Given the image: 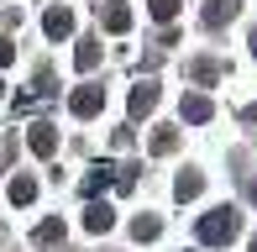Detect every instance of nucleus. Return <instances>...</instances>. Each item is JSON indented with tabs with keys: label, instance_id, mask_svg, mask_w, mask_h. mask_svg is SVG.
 <instances>
[{
	"label": "nucleus",
	"instance_id": "obj_1",
	"mask_svg": "<svg viewBox=\"0 0 257 252\" xmlns=\"http://www.w3.org/2000/svg\"><path fill=\"white\" fill-rule=\"evenodd\" d=\"M194 236H200L205 247H231L241 236V210H236V205H215L210 215H200Z\"/></svg>",
	"mask_w": 257,
	"mask_h": 252
},
{
	"label": "nucleus",
	"instance_id": "obj_2",
	"mask_svg": "<svg viewBox=\"0 0 257 252\" xmlns=\"http://www.w3.org/2000/svg\"><path fill=\"white\" fill-rule=\"evenodd\" d=\"M68 110H74L79 121H89V116H100V110H105V89H100V84H79L74 95H68Z\"/></svg>",
	"mask_w": 257,
	"mask_h": 252
},
{
	"label": "nucleus",
	"instance_id": "obj_3",
	"mask_svg": "<svg viewBox=\"0 0 257 252\" xmlns=\"http://www.w3.org/2000/svg\"><path fill=\"white\" fill-rule=\"evenodd\" d=\"M110 184H121V168H110V163H95L84 174V184H79V194H84V200H95L100 189H110Z\"/></svg>",
	"mask_w": 257,
	"mask_h": 252
},
{
	"label": "nucleus",
	"instance_id": "obj_4",
	"mask_svg": "<svg viewBox=\"0 0 257 252\" xmlns=\"http://www.w3.org/2000/svg\"><path fill=\"white\" fill-rule=\"evenodd\" d=\"M27 147H32L37 158H53V153H58V126H53V121H37V126L27 132Z\"/></svg>",
	"mask_w": 257,
	"mask_h": 252
},
{
	"label": "nucleus",
	"instance_id": "obj_5",
	"mask_svg": "<svg viewBox=\"0 0 257 252\" xmlns=\"http://www.w3.org/2000/svg\"><path fill=\"white\" fill-rule=\"evenodd\" d=\"M126 105H132V116H153V110H158V84H153V79L132 84V100H126Z\"/></svg>",
	"mask_w": 257,
	"mask_h": 252
},
{
	"label": "nucleus",
	"instance_id": "obj_6",
	"mask_svg": "<svg viewBox=\"0 0 257 252\" xmlns=\"http://www.w3.org/2000/svg\"><path fill=\"white\" fill-rule=\"evenodd\" d=\"M231 16H236V0H210V6L200 11V27H205V32H220Z\"/></svg>",
	"mask_w": 257,
	"mask_h": 252
},
{
	"label": "nucleus",
	"instance_id": "obj_7",
	"mask_svg": "<svg viewBox=\"0 0 257 252\" xmlns=\"http://www.w3.org/2000/svg\"><path fill=\"white\" fill-rule=\"evenodd\" d=\"M115 226V210L105 200H89V210H84V231H95V236H105Z\"/></svg>",
	"mask_w": 257,
	"mask_h": 252
},
{
	"label": "nucleus",
	"instance_id": "obj_8",
	"mask_svg": "<svg viewBox=\"0 0 257 252\" xmlns=\"http://www.w3.org/2000/svg\"><path fill=\"white\" fill-rule=\"evenodd\" d=\"M105 32H110V37H121L126 27H132V6H126V0H105Z\"/></svg>",
	"mask_w": 257,
	"mask_h": 252
},
{
	"label": "nucleus",
	"instance_id": "obj_9",
	"mask_svg": "<svg viewBox=\"0 0 257 252\" xmlns=\"http://www.w3.org/2000/svg\"><path fill=\"white\" fill-rule=\"evenodd\" d=\"M42 32H48V37H68V32H74V11H68V6H48Z\"/></svg>",
	"mask_w": 257,
	"mask_h": 252
},
{
	"label": "nucleus",
	"instance_id": "obj_10",
	"mask_svg": "<svg viewBox=\"0 0 257 252\" xmlns=\"http://www.w3.org/2000/svg\"><path fill=\"white\" fill-rule=\"evenodd\" d=\"M179 116L189 121V126H205L210 116H215V105H210L205 95H184V105H179Z\"/></svg>",
	"mask_w": 257,
	"mask_h": 252
},
{
	"label": "nucleus",
	"instance_id": "obj_11",
	"mask_svg": "<svg viewBox=\"0 0 257 252\" xmlns=\"http://www.w3.org/2000/svg\"><path fill=\"white\" fill-rule=\"evenodd\" d=\"M6 194H11V205H32V200H37V179H32V174H16L6 184Z\"/></svg>",
	"mask_w": 257,
	"mask_h": 252
},
{
	"label": "nucleus",
	"instance_id": "obj_12",
	"mask_svg": "<svg viewBox=\"0 0 257 252\" xmlns=\"http://www.w3.org/2000/svg\"><path fill=\"white\" fill-rule=\"evenodd\" d=\"M200 189H205V179L194 174V168H184V174L173 179V200H194V194H200Z\"/></svg>",
	"mask_w": 257,
	"mask_h": 252
},
{
	"label": "nucleus",
	"instance_id": "obj_13",
	"mask_svg": "<svg viewBox=\"0 0 257 252\" xmlns=\"http://www.w3.org/2000/svg\"><path fill=\"white\" fill-rule=\"evenodd\" d=\"M95 63H100V37H84V42H79V53H74V68H79V74H89Z\"/></svg>",
	"mask_w": 257,
	"mask_h": 252
},
{
	"label": "nucleus",
	"instance_id": "obj_14",
	"mask_svg": "<svg viewBox=\"0 0 257 252\" xmlns=\"http://www.w3.org/2000/svg\"><path fill=\"white\" fill-rule=\"evenodd\" d=\"M220 74H226V68H220L215 58H194V63H189V79H194V84H215Z\"/></svg>",
	"mask_w": 257,
	"mask_h": 252
},
{
	"label": "nucleus",
	"instance_id": "obj_15",
	"mask_svg": "<svg viewBox=\"0 0 257 252\" xmlns=\"http://www.w3.org/2000/svg\"><path fill=\"white\" fill-rule=\"evenodd\" d=\"M32 242H37V247H53V242H63V221H58V215H48V221H42L37 231H32Z\"/></svg>",
	"mask_w": 257,
	"mask_h": 252
},
{
	"label": "nucleus",
	"instance_id": "obj_16",
	"mask_svg": "<svg viewBox=\"0 0 257 252\" xmlns=\"http://www.w3.org/2000/svg\"><path fill=\"white\" fill-rule=\"evenodd\" d=\"M158 231H163L158 215H137V221H132V236H137V242H158Z\"/></svg>",
	"mask_w": 257,
	"mask_h": 252
},
{
	"label": "nucleus",
	"instance_id": "obj_17",
	"mask_svg": "<svg viewBox=\"0 0 257 252\" xmlns=\"http://www.w3.org/2000/svg\"><path fill=\"white\" fill-rule=\"evenodd\" d=\"M173 147H179V132H173V126H158V132H153V153H158V158H168Z\"/></svg>",
	"mask_w": 257,
	"mask_h": 252
},
{
	"label": "nucleus",
	"instance_id": "obj_18",
	"mask_svg": "<svg viewBox=\"0 0 257 252\" xmlns=\"http://www.w3.org/2000/svg\"><path fill=\"white\" fill-rule=\"evenodd\" d=\"M147 11H153L158 21H173L179 16V0H147Z\"/></svg>",
	"mask_w": 257,
	"mask_h": 252
},
{
	"label": "nucleus",
	"instance_id": "obj_19",
	"mask_svg": "<svg viewBox=\"0 0 257 252\" xmlns=\"http://www.w3.org/2000/svg\"><path fill=\"white\" fill-rule=\"evenodd\" d=\"M11 58H16V42H11V37H0V68H6Z\"/></svg>",
	"mask_w": 257,
	"mask_h": 252
},
{
	"label": "nucleus",
	"instance_id": "obj_20",
	"mask_svg": "<svg viewBox=\"0 0 257 252\" xmlns=\"http://www.w3.org/2000/svg\"><path fill=\"white\" fill-rule=\"evenodd\" d=\"M252 58H257V27H252Z\"/></svg>",
	"mask_w": 257,
	"mask_h": 252
},
{
	"label": "nucleus",
	"instance_id": "obj_21",
	"mask_svg": "<svg viewBox=\"0 0 257 252\" xmlns=\"http://www.w3.org/2000/svg\"><path fill=\"white\" fill-rule=\"evenodd\" d=\"M252 200H257V179H252Z\"/></svg>",
	"mask_w": 257,
	"mask_h": 252
},
{
	"label": "nucleus",
	"instance_id": "obj_22",
	"mask_svg": "<svg viewBox=\"0 0 257 252\" xmlns=\"http://www.w3.org/2000/svg\"><path fill=\"white\" fill-rule=\"evenodd\" d=\"M252 252H257V236H252Z\"/></svg>",
	"mask_w": 257,
	"mask_h": 252
},
{
	"label": "nucleus",
	"instance_id": "obj_23",
	"mask_svg": "<svg viewBox=\"0 0 257 252\" xmlns=\"http://www.w3.org/2000/svg\"><path fill=\"white\" fill-rule=\"evenodd\" d=\"M0 95H6V84H0Z\"/></svg>",
	"mask_w": 257,
	"mask_h": 252
}]
</instances>
